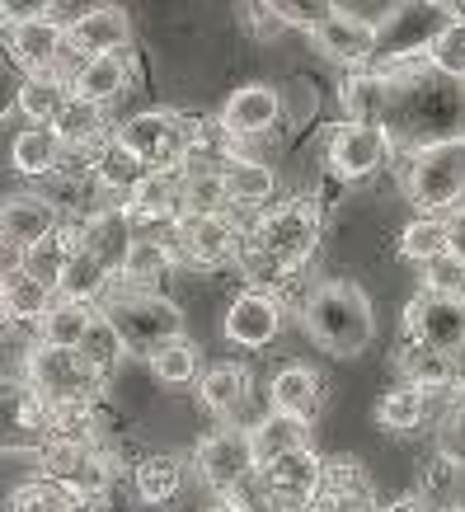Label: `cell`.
<instances>
[{
    "mask_svg": "<svg viewBox=\"0 0 465 512\" xmlns=\"http://www.w3.org/2000/svg\"><path fill=\"white\" fill-rule=\"evenodd\" d=\"M301 320H306V334L325 353L334 357H357L376 334V320H372V301L362 296V287L353 282H320L315 292L306 296L301 306Z\"/></svg>",
    "mask_w": 465,
    "mask_h": 512,
    "instance_id": "obj_1",
    "label": "cell"
},
{
    "mask_svg": "<svg viewBox=\"0 0 465 512\" xmlns=\"http://www.w3.org/2000/svg\"><path fill=\"white\" fill-rule=\"evenodd\" d=\"M320 245V212L306 198L278 202L273 212L259 217V226L249 231V259L264 268V278H287L306 264Z\"/></svg>",
    "mask_w": 465,
    "mask_h": 512,
    "instance_id": "obj_2",
    "label": "cell"
},
{
    "mask_svg": "<svg viewBox=\"0 0 465 512\" xmlns=\"http://www.w3.org/2000/svg\"><path fill=\"white\" fill-rule=\"evenodd\" d=\"M409 202L423 217H442L456 212L465 198V137H437L423 141L414 160H409Z\"/></svg>",
    "mask_w": 465,
    "mask_h": 512,
    "instance_id": "obj_3",
    "label": "cell"
},
{
    "mask_svg": "<svg viewBox=\"0 0 465 512\" xmlns=\"http://www.w3.org/2000/svg\"><path fill=\"white\" fill-rule=\"evenodd\" d=\"M99 386H104V376H94L90 367L80 362V353L47 348V343H38L29 353V390L52 414H62V419L85 414V409L99 400Z\"/></svg>",
    "mask_w": 465,
    "mask_h": 512,
    "instance_id": "obj_4",
    "label": "cell"
},
{
    "mask_svg": "<svg viewBox=\"0 0 465 512\" xmlns=\"http://www.w3.org/2000/svg\"><path fill=\"white\" fill-rule=\"evenodd\" d=\"M99 311L118 325V334L127 339V353L155 357L165 343L184 339V315L174 311V301H165L160 292H137V287H127V292L109 296Z\"/></svg>",
    "mask_w": 465,
    "mask_h": 512,
    "instance_id": "obj_5",
    "label": "cell"
},
{
    "mask_svg": "<svg viewBox=\"0 0 465 512\" xmlns=\"http://www.w3.org/2000/svg\"><path fill=\"white\" fill-rule=\"evenodd\" d=\"M113 137L123 141L127 151H137L151 170H188V160L198 151V127L184 123V118L170 109L137 113V118H127Z\"/></svg>",
    "mask_w": 465,
    "mask_h": 512,
    "instance_id": "obj_6",
    "label": "cell"
},
{
    "mask_svg": "<svg viewBox=\"0 0 465 512\" xmlns=\"http://www.w3.org/2000/svg\"><path fill=\"white\" fill-rule=\"evenodd\" d=\"M43 475L57 484L71 503H76V498H99L109 489V461H104L80 433L47 437L43 442Z\"/></svg>",
    "mask_w": 465,
    "mask_h": 512,
    "instance_id": "obj_7",
    "label": "cell"
},
{
    "mask_svg": "<svg viewBox=\"0 0 465 512\" xmlns=\"http://www.w3.org/2000/svg\"><path fill=\"white\" fill-rule=\"evenodd\" d=\"M10 57L29 76H62L71 57V33L57 15H19L10 24Z\"/></svg>",
    "mask_w": 465,
    "mask_h": 512,
    "instance_id": "obj_8",
    "label": "cell"
},
{
    "mask_svg": "<svg viewBox=\"0 0 465 512\" xmlns=\"http://www.w3.org/2000/svg\"><path fill=\"white\" fill-rule=\"evenodd\" d=\"M198 475L212 489H221V494H231V489H240L245 480H254L259 475V456H254V437H249V428H217L212 437H202L198 442Z\"/></svg>",
    "mask_w": 465,
    "mask_h": 512,
    "instance_id": "obj_9",
    "label": "cell"
},
{
    "mask_svg": "<svg viewBox=\"0 0 465 512\" xmlns=\"http://www.w3.org/2000/svg\"><path fill=\"white\" fill-rule=\"evenodd\" d=\"M404 334L419 348H437V353H456L465 348V301L437 292H419L404 306Z\"/></svg>",
    "mask_w": 465,
    "mask_h": 512,
    "instance_id": "obj_10",
    "label": "cell"
},
{
    "mask_svg": "<svg viewBox=\"0 0 465 512\" xmlns=\"http://www.w3.org/2000/svg\"><path fill=\"white\" fill-rule=\"evenodd\" d=\"M390 132L386 127H362V123H339L329 132L325 160L339 179H367L390 160Z\"/></svg>",
    "mask_w": 465,
    "mask_h": 512,
    "instance_id": "obj_11",
    "label": "cell"
},
{
    "mask_svg": "<svg viewBox=\"0 0 465 512\" xmlns=\"http://www.w3.org/2000/svg\"><path fill=\"white\" fill-rule=\"evenodd\" d=\"M66 33H71V52L76 57H113V52H127L132 43V24L118 5H94V10H80L76 19H66Z\"/></svg>",
    "mask_w": 465,
    "mask_h": 512,
    "instance_id": "obj_12",
    "label": "cell"
},
{
    "mask_svg": "<svg viewBox=\"0 0 465 512\" xmlns=\"http://www.w3.org/2000/svg\"><path fill=\"white\" fill-rule=\"evenodd\" d=\"M282 329V306L278 296L268 292H240L226 306V339L235 348H264V343L278 339Z\"/></svg>",
    "mask_w": 465,
    "mask_h": 512,
    "instance_id": "obj_13",
    "label": "cell"
},
{
    "mask_svg": "<svg viewBox=\"0 0 465 512\" xmlns=\"http://www.w3.org/2000/svg\"><path fill=\"white\" fill-rule=\"evenodd\" d=\"M174 240L193 264L217 268L240 254V231L231 217H179L174 221Z\"/></svg>",
    "mask_w": 465,
    "mask_h": 512,
    "instance_id": "obj_14",
    "label": "cell"
},
{
    "mask_svg": "<svg viewBox=\"0 0 465 512\" xmlns=\"http://www.w3.org/2000/svg\"><path fill=\"white\" fill-rule=\"evenodd\" d=\"M282 118V94L273 85H240L221 109V132L226 137H259L273 132V123Z\"/></svg>",
    "mask_w": 465,
    "mask_h": 512,
    "instance_id": "obj_15",
    "label": "cell"
},
{
    "mask_svg": "<svg viewBox=\"0 0 465 512\" xmlns=\"http://www.w3.org/2000/svg\"><path fill=\"white\" fill-rule=\"evenodd\" d=\"M315 43L325 47V57H334V62L362 66L376 52V24L339 5V10H334V15H329L325 24L315 29Z\"/></svg>",
    "mask_w": 465,
    "mask_h": 512,
    "instance_id": "obj_16",
    "label": "cell"
},
{
    "mask_svg": "<svg viewBox=\"0 0 465 512\" xmlns=\"http://www.w3.org/2000/svg\"><path fill=\"white\" fill-rule=\"evenodd\" d=\"M52 231H62V226H57V207L47 198H38V193H10V198H5V212H0V235H5V245L33 249Z\"/></svg>",
    "mask_w": 465,
    "mask_h": 512,
    "instance_id": "obj_17",
    "label": "cell"
},
{
    "mask_svg": "<svg viewBox=\"0 0 465 512\" xmlns=\"http://www.w3.org/2000/svg\"><path fill=\"white\" fill-rule=\"evenodd\" d=\"M259 475H264V484L278 498H287L296 508H310L315 494H320V484H325V461L306 447V451H292V456L273 461V466H264Z\"/></svg>",
    "mask_w": 465,
    "mask_h": 512,
    "instance_id": "obj_18",
    "label": "cell"
},
{
    "mask_svg": "<svg viewBox=\"0 0 465 512\" xmlns=\"http://www.w3.org/2000/svg\"><path fill=\"white\" fill-rule=\"evenodd\" d=\"M132 245H137V235H132V221H127L123 212H94V217L80 226V249L94 254L109 273H123Z\"/></svg>",
    "mask_w": 465,
    "mask_h": 512,
    "instance_id": "obj_19",
    "label": "cell"
},
{
    "mask_svg": "<svg viewBox=\"0 0 465 512\" xmlns=\"http://www.w3.org/2000/svg\"><path fill=\"white\" fill-rule=\"evenodd\" d=\"M132 85V62H127V52H113V57H90V62H80V71L71 76V90L76 99L85 104H109L118 94Z\"/></svg>",
    "mask_w": 465,
    "mask_h": 512,
    "instance_id": "obj_20",
    "label": "cell"
},
{
    "mask_svg": "<svg viewBox=\"0 0 465 512\" xmlns=\"http://www.w3.org/2000/svg\"><path fill=\"white\" fill-rule=\"evenodd\" d=\"M249 437H254V456H259V470H264V466H273V461H282V456L310 447V423L296 419V414H278V409H268V419L254 423Z\"/></svg>",
    "mask_w": 465,
    "mask_h": 512,
    "instance_id": "obj_21",
    "label": "cell"
},
{
    "mask_svg": "<svg viewBox=\"0 0 465 512\" xmlns=\"http://www.w3.org/2000/svg\"><path fill=\"white\" fill-rule=\"evenodd\" d=\"M71 99H76V90L66 76H29L15 94V109L33 127H57V118L71 109Z\"/></svg>",
    "mask_w": 465,
    "mask_h": 512,
    "instance_id": "obj_22",
    "label": "cell"
},
{
    "mask_svg": "<svg viewBox=\"0 0 465 512\" xmlns=\"http://www.w3.org/2000/svg\"><path fill=\"white\" fill-rule=\"evenodd\" d=\"M10 160H15L19 174L43 179V174H57V170H62L66 141H62V132H57V127H24V132H15Z\"/></svg>",
    "mask_w": 465,
    "mask_h": 512,
    "instance_id": "obj_23",
    "label": "cell"
},
{
    "mask_svg": "<svg viewBox=\"0 0 465 512\" xmlns=\"http://www.w3.org/2000/svg\"><path fill=\"white\" fill-rule=\"evenodd\" d=\"M132 212L146 221L184 217V170H151L132 193Z\"/></svg>",
    "mask_w": 465,
    "mask_h": 512,
    "instance_id": "obj_24",
    "label": "cell"
},
{
    "mask_svg": "<svg viewBox=\"0 0 465 512\" xmlns=\"http://www.w3.org/2000/svg\"><path fill=\"white\" fill-rule=\"evenodd\" d=\"M0 306H5V320H38L43 325L47 311L57 306V292L38 282L24 268H5V287H0Z\"/></svg>",
    "mask_w": 465,
    "mask_h": 512,
    "instance_id": "obj_25",
    "label": "cell"
},
{
    "mask_svg": "<svg viewBox=\"0 0 465 512\" xmlns=\"http://www.w3.org/2000/svg\"><path fill=\"white\" fill-rule=\"evenodd\" d=\"M76 249H80V231H52L47 240H38L33 249L19 254V268L57 292L66 278V268H71V259H76Z\"/></svg>",
    "mask_w": 465,
    "mask_h": 512,
    "instance_id": "obj_26",
    "label": "cell"
},
{
    "mask_svg": "<svg viewBox=\"0 0 465 512\" xmlns=\"http://www.w3.org/2000/svg\"><path fill=\"white\" fill-rule=\"evenodd\" d=\"M400 372L404 386H419V390H447L461 372V357L456 353H437V348H419V343H404L400 348Z\"/></svg>",
    "mask_w": 465,
    "mask_h": 512,
    "instance_id": "obj_27",
    "label": "cell"
},
{
    "mask_svg": "<svg viewBox=\"0 0 465 512\" xmlns=\"http://www.w3.org/2000/svg\"><path fill=\"white\" fill-rule=\"evenodd\" d=\"M343 113H348V123H362V127H381L386 118V104H390V80L386 76H372V71H362V76H348L343 80Z\"/></svg>",
    "mask_w": 465,
    "mask_h": 512,
    "instance_id": "obj_28",
    "label": "cell"
},
{
    "mask_svg": "<svg viewBox=\"0 0 465 512\" xmlns=\"http://www.w3.org/2000/svg\"><path fill=\"white\" fill-rule=\"evenodd\" d=\"M268 400L278 414H296V419H310L315 409H320V376L310 372V367H282L273 376V386H268Z\"/></svg>",
    "mask_w": 465,
    "mask_h": 512,
    "instance_id": "obj_29",
    "label": "cell"
},
{
    "mask_svg": "<svg viewBox=\"0 0 465 512\" xmlns=\"http://www.w3.org/2000/svg\"><path fill=\"white\" fill-rule=\"evenodd\" d=\"M132 484H137V494L146 498V503H174L179 489H184V461H179L174 451H151V456L137 461Z\"/></svg>",
    "mask_w": 465,
    "mask_h": 512,
    "instance_id": "obj_30",
    "label": "cell"
},
{
    "mask_svg": "<svg viewBox=\"0 0 465 512\" xmlns=\"http://www.w3.org/2000/svg\"><path fill=\"white\" fill-rule=\"evenodd\" d=\"M231 207V188H226V170H184V217H226Z\"/></svg>",
    "mask_w": 465,
    "mask_h": 512,
    "instance_id": "obj_31",
    "label": "cell"
},
{
    "mask_svg": "<svg viewBox=\"0 0 465 512\" xmlns=\"http://www.w3.org/2000/svg\"><path fill=\"white\" fill-rule=\"evenodd\" d=\"M198 400L212 409V414H235L240 404L249 400V372L245 367H235V362H221V367H212V372H202L198 381Z\"/></svg>",
    "mask_w": 465,
    "mask_h": 512,
    "instance_id": "obj_32",
    "label": "cell"
},
{
    "mask_svg": "<svg viewBox=\"0 0 465 512\" xmlns=\"http://www.w3.org/2000/svg\"><path fill=\"white\" fill-rule=\"evenodd\" d=\"M226 188H231V207H264L278 193V174L264 160H226Z\"/></svg>",
    "mask_w": 465,
    "mask_h": 512,
    "instance_id": "obj_33",
    "label": "cell"
},
{
    "mask_svg": "<svg viewBox=\"0 0 465 512\" xmlns=\"http://www.w3.org/2000/svg\"><path fill=\"white\" fill-rule=\"evenodd\" d=\"M94 315H99V306H80V301H62V296H57V306H52L43 320V343L47 348L76 353L80 343H85V334H90Z\"/></svg>",
    "mask_w": 465,
    "mask_h": 512,
    "instance_id": "obj_34",
    "label": "cell"
},
{
    "mask_svg": "<svg viewBox=\"0 0 465 512\" xmlns=\"http://www.w3.org/2000/svg\"><path fill=\"white\" fill-rule=\"evenodd\" d=\"M428 414H433V395L419 386L390 390L386 400L376 404V419H381V428H390V433H414V428H423Z\"/></svg>",
    "mask_w": 465,
    "mask_h": 512,
    "instance_id": "obj_35",
    "label": "cell"
},
{
    "mask_svg": "<svg viewBox=\"0 0 465 512\" xmlns=\"http://www.w3.org/2000/svg\"><path fill=\"white\" fill-rule=\"evenodd\" d=\"M76 353H80V362H85L94 376H109L113 367L123 362L127 339L118 334V325H113L109 315L99 311V315H94V325H90V334H85V343H80Z\"/></svg>",
    "mask_w": 465,
    "mask_h": 512,
    "instance_id": "obj_36",
    "label": "cell"
},
{
    "mask_svg": "<svg viewBox=\"0 0 465 512\" xmlns=\"http://www.w3.org/2000/svg\"><path fill=\"white\" fill-rule=\"evenodd\" d=\"M400 254L409 264H437V259H447L451 254V240H447V217H419L409 221L400 235Z\"/></svg>",
    "mask_w": 465,
    "mask_h": 512,
    "instance_id": "obj_37",
    "label": "cell"
},
{
    "mask_svg": "<svg viewBox=\"0 0 465 512\" xmlns=\"http://www.w3.org/2000/svg\"><path fill=\"white\" fill-rule=\"evenodd\" d=\"M151 174V165L137 156V151H127L123 141L113 137L109 151H104V160H99V170H94V179H99V188H109V193H137V184Z\"/></svg>",
    "mask_w": 465,
    "mask_h": 512,
    "instance_id": "obj_38",
    "label": "cell"
},
{
    "mask_svg": "<svg viewBox=\"0 0 465 512\" xmlns=\"http://www.w3.org/2000/svg\"><path fill=\"white\" fill-rule=\"evenodd\" d=\"M170 268H174L170 245H160V240H151V235H137V245H132V254H127V264H123L118 278L132 282L137 292H151V282H160Z\"/></svg>",
    "mask_w": 465,
    "mask_h": 512,
    "instance_id": "obj_39",
    "label": "cell"
},
{
    "mask_svg": "<svg viewBox=\"0 0 465 512\" xmlns=\"http://www.w3.org/2000/svg\"><path fill=\"white\" fill-rule=\"evenodd\" d=\"M423 57H428V66H433L437 76L465 80V24L461 19H442L433 29V38H428V47H423Z\"/></svg>",
    "mask_w": 465,
    "mask_h": 512,
    "instance_id": "obj_40",
    "label": "cell"
},
{
    "mask_svg": "<svg viewBox=\"0 0 465 512\" xmlns=\"http://www.w3.org/2000/svg\"><path fill=\"white\" fill-rule=\"evenodd\" d=\"M109 268L99 264L94 254H85V249H76V259H71V268H66L62 287H57V296L62 301H80V306H94L99 296H104V287H109Z\"/></svg>",
    "mask_w": 465,
    "mask_h": 512,
    "instance_id": "obj_41",
    "label": "cell"
},
{
    "mask_svg": "<svg viewBox=\"0 0 465 512\" xmlns=\"http://www.w3.org/2000/svg\"><path fill=\"white\" fill-rule=\"evenodd\" d=\"M57 132H62L66 146H94V141H109L104 109H99V104H85V99H71V109L57 118Z\"/></svg>",
    "mask_w": 465,
    "mask_h": 512,
    "instance_id": "obj_42",
    "label": "cell"
},
{
    "mask_svg": "<svg viewBox=\"0 0 465 512\" xmlns=\"http://www.w3.org/2000/svg\"><path fill=\"white\" fill-rule=\"evenodd\" d=\"M151 372H155V381H165V386H188V381L198 376V348L188 339L165 343V348L151 357Z\"/></svg>",
    "mask_w": 465,
    "mask_h": 512,
    "instance_id": "obj_43",
    "label": "cell"
},
{
    "mask_svg": "<svg viewBox=\"0 0 465 512\" xmlns=\"http://www.w3.org/2000/svg\"><path fill=\"white\" fill-rule=\"evenodd\" d=\"M10 512H71V498L52 480H38V484H24V489H19Z\"/></svg>",
    "mask_w": 465,
    "mask_h": 512,
    "instance_id": "obj_44",
    "label": "cell"
},
{
    "mask_svg": "<svg viewBox=\"0 0 465 512\" xmlns=\"http://www.w3.org/2000/svg\"><path fill=\"white\" fill-rule=\"evenodd\" d=\"M437 447H442V456L447 461H456V466H465V390L451 400V409L442 414V433H437Z\"/></svg>",
    "mask_w": 465,
    "mask_h": 512,
    "instance_id": "obj_45",
    "label": "cell"
},
{
    "mask_svg": "<svg viewBox=\"0 0 465 512\" xmlns=\"http://www.w3.org/2000/svg\"><path fill=\"white\" fill-rule=\"evenodd\" d=\"M423 278H428V292L437 296H451V301H465V264L461 259H437V264L423 268Z\"/></svg>",
    "mask_w": 465,
    "mask_h": 512,
    "instance_id": "obj_46",
    "label": "cell"
},
{
    "mask_svg": "<svg viewBox=\"0 0 465 512\" xmlns=\"http://www.w3.org/2000/svg\"><path fill=\"white\" fill-rule=\"evenodd\" d=\"M334 10H339V5H329V0H320V5H292V0H278V5H273V15H278L282 24H292V29H310V33L320 29Z\"/></svg>",
    "mask_w": 465,
    "mask_h": 512,
    "instance_id": "obj_47",
    "label": "cell"
},
{
    "mask_svg": "<svg viewBox=\"0 0 465 512\" xmlns=\"http://www.w3.org/2000/svg\"><path fill=\"white\" fill-rule=\"evenodd\" d=\"M447 240H451V259L465 264V207H456L447 217Z\"/></svg>",
    "mask_w": 465,
    "mask_h": 512,
    "instance_id": "obj_48",
    "label": "cell"
},
{
    "mask_svg": "<svg viewBox=\"0 0 465 512\" xmlns=\"http://www.w3.org/2000/svg\"><path fill=\"white\" fill-rule=\"evenodd\" d=\"M381 512H428L419 503V498H395V503H390V508H381Z\"/></svg>",
    "mask_w": 465,
    "mask_h": 512,
    "instance_id": "obj_49",
    "label": "cell"
},
{
    "mask_svg": "<svg viewBox=\"0 0 465 512\" xmlns=\"http://www.w3.org/2000/svg\"><path fill=\"white\" fill-rule=\"evenodd\" d=\"M207 512H240V508H235L231 498H221V503H212V508H207Z\"/></svg>",
    "mask_w": 465,
    "mask_h": 512,
    "instance_id": "obj_50",
    "label": "cell"
},
{
    "mask_svg": "<svg viewBox=\"0 0 465 512\" xmlns=\"http://www.w3.org/2000/svg\"><path fill=\"white\" fill-rule=\"evenodd\" d=\"M437 512H465V508H461V503H447V508H437Z\"/></svg>",
    "mask_w": 465,
    "mask_h": 512,
    "instance_id": "obj_51",
    "label": "cell"
}]
</instances>
